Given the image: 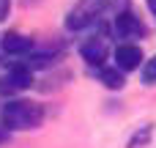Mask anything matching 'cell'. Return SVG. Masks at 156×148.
Masks as SVG:
<instances>
[{
    "mask_svg": "<svg viewBox=\"0 0 156 148\" xmlns=\"http://www.w3.org/2000/svg\"><path fill=\"white\" fill-rule=\"evenodd\" d=\"M41 118H44L41 104L27 102V99H14V102H5V107H3V126L8 132L36 129L41 124Z\"/></svg>",
    "mask_w": 156,
    "mask_h": 148,
    "instance_id": "1",
    "label": "cell"
},
{
    "mask_svg": "<svg viewBox=\"0 0 156 148\" xmlns=\"http://www.w3.org/2000/svg\"><path fill=\"white\" fill-rule=\"evenodd\" d=\"M107 3H110V0H80V3L69 11V16H66V27H69V30H85V27H90V25L99 22V16L104 14Z\"/></svg>",
    "mask_w": 156,
    "mask_h": 148,
    "instance_id": "2",
    "label": "cell"
},
{
    "mask_svg": "<svg viewBox=\"0 0 156 148\" xmlns=\"http://www.w3.org/2000/svg\"><path fill=\"white\" fill-rule=\"evenodd\" d=\"M33 85V71L27 69V66H14V69H8L5 74H3V80H0V91L3 93H16V91H25V88H30Z\"/></svg>",
    "mask_w": 156,
    "mask_h": 148,
    "instance_id": "3",
    "label": "cell"
},
{
    "mask_svg": "<svg viewBox=\"0 0 156 148\" xmlns=\"http://www.w3.org/2000/svg\"><path fill=\"white\" fill-rule=\"evenodd\" d=\"M115 33H118L121 38H143V36H145V25H143L134 14L121 11V14L115 16Z\"/></svg>",
    "mask_w": 156,
    "mask_h": 148,
    "instance_id": "4",
    "label": "cell"
},
{
    "mask_svg": "<svg viewBox=\"0 0 156 148\" xmlns=\"http://www.w3.org/2000/svg\"><path fill=\"white\" fill-rule=\"evenodd\" d=\"M140 63H143V49L137 44H118L115 47V66L121 71L140 69Z\"/></svg>",
    "mask_w": 156,
    "mask_h": 148,
    "instance_id": "5",
    "label": "cell"
},
{
    "mask_svg": "<svg viewBox=\"0 0 156 148\" xmlns=\"http://www.w3.org/2000/svg\"><path fill=\"white\" fill-rule=\"evenodd\" d=\"M80 55H82L90 66H101L104 58H107V38H104V36H93V38H88V41L80 47Z\"/></svg>",
    "mask_w": 156,
    "mask_h": 148,
    "instance_id": "6",
    "label": "cell"
},
{
    "mask_svg": "<svg viewBox=\"0 0 156 148\" xmlns=\"http://www.w3.org/2000/svg\"><path fill=\"white\" fill-rule=\"evenodd\" d=\"M33 49V38L19 36V33H5L3 36V52L5 55H27Z\"/></svg>",
    "mask_w": 156,
    "mask_h": 148,
    "instance_id": "7",
    "label": "cell"
},
{
    "mask_svg": "<svg viewBox=\"0 0 156 148\" xmlns=\"http://www.w3.org/2000/svg\"><path fill=\"white\" fill-rule=\"evenodd\" d=\"M99 80H101L110 91H121V88H123V82H126V80H123V74L118 71V66H115V69H101V71H99Z\"/></svg>",
    "mask_w": 156,
    "mask_h": 148,
    "instance_id": "8",
    "label": "cell"
},
{
    "mask_svg": "<svg viewBox=\"0 0 156 148\" xmlns=\"http://www.w3.org/2000/svg\"><path fill=\"white\" fill-rule=\"evenodd\" d=\"M49 63H52V55H47V52H41V55H30V58H27V60H25L22 66H27V69L33 71V69H47Z\"/></svg>",
    "mask_w": 156,
    "mask_h": 148,
    "instance_id": "9",
    "label": "cell"
},
{
    "mask_svg": "<svg viewBox=\"0 0 156 148\" xmlns=\"http://www.w3.org/2000/svg\"><path fill=\"white\" fill-rule=\"evenodd\" d=\"M143 82L145 85H154L156 82V55L151 60H145V66H143Z\"/></svg>",
    "mask_w": 156,
    "mask_h": 148,
    "instance_id": "10",
    "label": "cell"
},
{
    "mask_svg": "<svg viewBox=\"0 0 156 148\" xmlns=\"http://www.w3.org/2000/svg\"><path fill=\"white\" fill-rule=\"evenodd\" d=\"M148 137H151V126H145V129H143V135L137 132V135H134V137L129 140V148H137V143H145Z\"/></svg>",
    "mask_w": 156,
    "mask_h": 148,
    "instance_id": "11",
    "label": "cell"
},
{
    "mask_svg": "<svg viewBox=\"0 0 156 148\" xmlns=\"http://www.w3.org/2000/svg\"><path fill=\"white\" fill-rule=\"evenodd\" d=\"M8 8H11V0H0V22L8 16Z\"/></svg>",
    "mask_w": 156,
    "mask_h": 148,
    "instance_id": "12",
    "label": "cell"
},
{
    "mask_svg": "<svg viewBox=\"0 0 156 148\" xmlns=\"http://www.w3.org/2000/svg\"><path fill=\"white\" fill-rule=\"evenodd\" d=\"M8 137H11V132H8L5 126H0V146H3V143H8Z\"/></svg>",
    "mask_w": 156,
    "mask_h": 148,
    "instance_id": "13",
    "label": "cell"
},
{
    "mask_svg": "<svg viewBox=\"0 0 156 148\" xmlns=\"http://www.w3.org/2000/svg\"><path fill=\"white\" fill-rule=\"evenodd\" d=\"M148 5H151V11L156 14V0H148Z\"/></svg>",
    "mask_w": 156,
    "mask_h": 148,
    "instance_id": "14",
    "label": "cell"
}]
</instances>
